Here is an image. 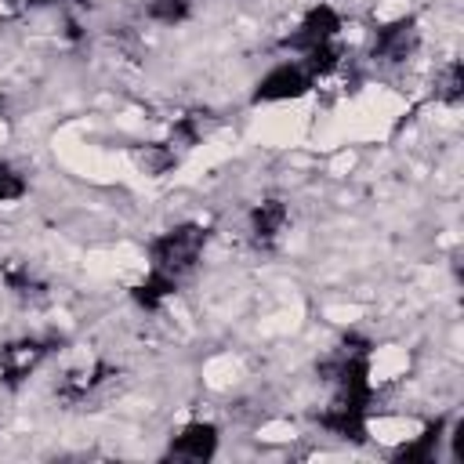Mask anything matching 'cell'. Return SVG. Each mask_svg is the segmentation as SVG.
Wrapping results in <instances>:
<instances>
[{
  "label": "cell",
  "instance_id": "1",
  "mask_svg": "<svg viewBox=\"0 0 464 464\" xmlns=\"http://www.w3.org/2000/svg\"><path fill=\"white\" fill-rule=\"evenodd\" d=\"M203 246H207V228H199L192 221H181V225L160 232L149 243V268L163 272L170 279H181L199 265Z\"/></svg>",
  "mask_w": 464,
  "mask_h": 464
},
{
  "label": "cell",
  "instance_id": "2",
  "mask_svg": "<svg viewBox=\"0 0 464 464\" xmlns=\"http://www.w3.org/2000/svg\"><path fill=\"white\" fill-rule=\"evenodd\" d=\"M341 14H337V7H330V4H315V7H308L304 14H301V22H297V29L286 36V47L301 58L304 51H315V47H326V44H337V36H341Z\"/></svg>",
  "mask_w": 464,
  "mask_h": 464
},
{
  "label": "cell",
  "instance_id": "3",
  "mask_svg": "<svg viewBox=\"0 0 464 464\" xmlns=\"http://www.w3.org/2000/svg\"><path fill=\"white\" fill-rule=\"evenodd\" d=\"M315 87V80H312V72L294 58H286V62H276L261 80H257V87H254V102H294V98H301V94H308Z\"/></svg>",
  "mask_w": 464,
  "mask_h": 464
},
{
  "label": "cell",
  "instance_id": "4",
  "mask_svg": "<svg viewBox=\"0 0 464 464\" xmlns=\"http://www.w3.org/2000/svg\"><path fill=\"white\" fill-rule=\"evenodd\" d=\"M417 47H420V25H417V18L402 14V18H395V22H384V25L373 33V47H370V54H373L377 62L399 65V62L413 58Z\"/></svg>",
  "mask_w": 464,
  "mask_h": 464
},
{
  "label": "cell",
  "instance_id": "5",
  "mask_svg": "<svg viewBox=\"0 0 464 464\" xmlns=\"http://www.w3.org/2000/svg\"><path fill=\"white\" fill-rule=\"evenodd\" d=\"M170 453L181 460H207L218 453V428L210 420H188L174 439H170Z\"/></svg>",
  "mask_w": 464,
  "mask_h": 464
},
{
  "label": "cell",
  "instance_id": "6",
  "mask_svg": "<svg viewBox=\"0 0 464 464\" xmlns=\"http://www.w3.org/2000/svg\"><path fill=\"white\" fill-rule=\"evenodd\" d=\"M286 221H290V214H286V203H283V199H265V203H257V207L250 210V236H254V243H257V246L279 243V236L286 232Z\"/></svg>",
  "mask_w": 464,
  "mask_h": 464
},
{
  "label": "cell",
  "instance_id": "7",
  "mask_svg": "<svg viewBox=\"0 0 464 464\" xmlns=\"http://www.w3.org/2000/svg\"><path fill=\"white\" fill-rule=\"evenodd\" d=\"M192 14V0H149L145 4V18L156 25H181Z\"/></svg>",
  "mask_w": 464,
  "mask_h": 464
},
{
  "label": "cell",
  "instance_id": "8",
  "mask_svg": "<svg viewBox=\"0 0 464 464\" xmlns=\"http://www.w3.org/2000/svg\"><path fill=\"white\" fill-rule=\"evenodd\" d=\"M25 192H29V178L14 163L0 160V203H18L25 199Z\"/></svg>",
  "mask_w": 464,
  "mask_h": 464
},
{
  "label": "cell",
  "instance_id": "9",
  "mask_svg": "<svg viewBox=\"0 0 464 464\" xmlns=\"http://www.w3.org/2000/svg\"><path fill=\"white\" fill-rule=\"evenodd\" d=\"M435 98L446 102V105H457L460 102V65L450 62L435 72Z\"/></svg>",
  "mask_w": 464,
  "mask_h": 464
},
{
  "label": "cell",
  "instance_id": "10",
  "mask_svg": "<svg viewBox=\"0 0 464 464\" xmlns=\"http://www.w3.org/2000/svg\"><path fill=\"white\" fill-rule=\"evenodd\" d=\"M25 4H54V0H25Z\"/></svg>",
  "mask_w": 464,
  "mask_h": 464
}]
</instances>
